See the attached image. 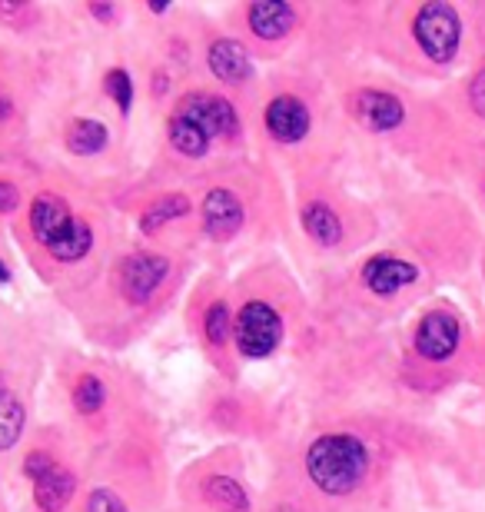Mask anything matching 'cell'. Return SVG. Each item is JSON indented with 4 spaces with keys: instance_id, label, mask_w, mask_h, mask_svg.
Listing matches in <instances>:
<instances>
[{
    "instance_id": "e0dca14e",
    "label": "cell",
    "mask_w": 485,
    "mask_h": 512,
    "mask_svg": "<svg viewBox=\"0 0 485 512\" xmlns=\"http://www.w3.org/2000/svg\"><path fill=\"white\" fill-rule=\"evenodd\" d=\"M200 493L206 503L223 512H250V496H246V489L230 476H206Z\"/></svg>"
},
{
    "instance_id": "5bb4252c",
    "label": "cell",
    "mask_w": 485,
    "mask_h": 512,
    "mask_svg": "<svg viewBox=\"0 0 485 512\" xmlns=\"http://www.w3.org/2000/svg\"><path fill=\"white\" fill-rule=\"evenodd\" d=\"M74 493H77V476L60 463H54L47 473H40L34 479V499L44 512H64Z\"/></svg>"
},
{
    "instance_id": "ffe728a7",
    "label": "cell",
    "mask_w": 485,
    "mask_h": 512,
    "mask_svg": "<svg viewBox=\"0 0 485 512\" xmlns=\"http://www.w3.org/2000/svg\"><path fill=\"white\" fill-rule=\"evenodd\" d=\"M24 419V403L10 389H0V449L17 446L20 433H24Z\"/></svg>"
},
{
    "instance_id": "7a4b0ae2",
    "label": "cell",
    "mask_w": 485,
    "mask_h": 512,
    "mask_svg": "<svg viewBox=\"0 0 485 512\" xmlns=\"http://www.w3.org/2000/svg\"><path fill=\"white\" fill-rule=\"evenodd\" d=\"M30 233L40 247H47L57 260L77 263L94 247V230L84 217H74L64 197L57 193H37L30 203Z\"/></svg>"
},
{
    "instance_id": "f546056e",
    "label": "cell",
    "mask_w": 485,
    "mask_h": 512,
    "mask_svg": "<svg viewBox=\"0 0 485 512\" xmlns=\"http://www.w3.org/2000/svg\"><path fill=\"white\" fill-rule=\"evenodd\" d=\"M10 114V104H7V100H0V117H7Z\"/></svg>"
},
{
    "instance_id": "4fadbf2b",
    "label": "cell",
    "mask_w": 485,
    "mask_h": 512,
    "mask_svg": "<svg viewBox=\"0 0 485 512\" xmlns=\"http://www.w3.org/2000/svg\"><path fill=\"white\" fill-rule=\"evenodd\" d=\"M246 20H250V30L260 40H280L296 27V10L283 0H256L246 10Z\"/></svg>"
},
{
    "instance_id": "52a82bcc",
    "label": "cell",
    "mask_w": 485,
    "mask_h": 512,
    "mask_svg": "<svg viewBox=\"0 0 485 512\" xmlns=\"http://www.w3.org/2000/svg\"><path fill=\"white\" fill-rule=\"evenodd\" d=\"M349 107H353L359 124L376 130V133L396 130V127H402V120H406L402 100L386 94V90H356L353 100H349Z\"/></svg>"
},
{
    "instance_id": "cb8c5ba5",
    "label": "cell",
    "mask_w": 485,
    "mask_h": 512,
    "mask_svg": "<svg viewBox=\"0 0 485 512\" xmlns=\"http://www.w3.org/2000/svg\"><path fill=\"white\" fill-rule=\"evenodd\" d=\"M87 512H130V509L113 489H94L87 499Z\"/></svg>"
},
{
    "instance_id": "484cf974",
    "label": "cell",
    "mask_w": 485,
    "mask_h": 512,
    "mask_svg": "<svg viewBox=\"0 0 485 512\" xmlns=\"http://www.w3.org/2000/svg\"><path fill=\"white\" fill-rule=\"evenodd\" d=\"M469 104L485 120V67L479 70L476 77H472V84H469Z\"/></svg>"
},
{
    "instance_id": "44dd1931",
    "label": "cell",
    "mask_w": 485,
    "mask_h": 512,
    "mask_svg": "<svg viewBox=\"0 0 485 512\" xmlns=\"http://www.w3.org/2000/svg\"><path fill=\"white\" fill-rule=\"evenodd\" d=\"M233 313L226 303H213L210 310H206V320H203V330H206V340L213 346H223L226 340L233 336Z\"/></svg>"
},
{
    "instance_id": "5b68a950",
    "label": "cell",
    "mask_w": 485,
    "mask_h": 512,
    "mask_svg": "<svg viewBox=\"0 0 485 512\" xmlns=\"http://www.w3.org/2000/svg\"><path fill=\"white\" fill-rule=\"evenodd\" d=\"M170 276V260L157 253H133L120 266V293L130 303H147Z\"/></svg>"
},
{
    "instance_id": "83f0119b",
    "label": "cell",
    "mask_w": 485,
    "mask_h": 512,
    "mask_svg": "<svg viewBox=\"0 0 485 512\" xmlns=\"http://www.w3.org/2000/svg\"><path fill=\"white\" fill-rule=\"evenodd\" d=\"M90 14H94L97 20H113V17H117V7H110V4H90Z\"/></svg>"
},
{
    "instance_id": "7402d4cb",
    "label": "cell",
    "mask_w": 485,
    "mask_h": 512,
    "mask_svg": "<svg viewBox=\"0 0 485 512\" xmlns=\"http://www.w3.org/2000/svg\"><path fill=\"white\" fill-rule=\"evenodd\" d=\"M103 399H107V389L97 380V376H84L77 386H74V406L80 409L84 416H94L97 409H103Z\"/></svg>"
},
{
    "instance_id": "603a6c76",
    "label": "cell",
    "mask_w": 485,
    "mask_h": 512,
    "mask_svg": "<svg viewBox=\"0 0 485 512\" xmlns=\"http://www.w3.org/2000/svg\"><path fill=\"white\" fill-rule=\"evenodd\" d=\"M103 90H107V97L113 100V104L120 107V114H130L133 107V80L127 70H110L107 77H103Z\"/></svg>"
},
{
    "instance_id": "d6986e66",
    "label": "cell",
    "mask_w": 485,
    "mask_h": 512,
    "mask_svg": "<svg viewBox=\"0 0 485 512\" xmlns=\"http://www.w3.org/2000/svg\"><path fill=\"white\" fill-rule=\"evenodd\" d=\"M107 140V127L97 124V120H74L67 127V150L77 153V157H94L107 147Z\"/></svg>"
},
{
    "instance_id": "9c48e42d",
    "label": "cell",
    "mask_w": 485,
    "mask_h": 512,
    "mask_svg": "<svg viewBox=\"0 0 485 512\" xmlns=\"http://www.w3.org/2000/svg\"><path fill=\"white\" fill-rule=\"evenodd\" d=\"M200 213H203V230L210 233L213 240H220V243L236 237L240 227H243V203L230 190H210V193H206Z\"/></svg>"
},
{
    "instance_id": "30bf717a",
    "label": "cell",
    "mask_w": 485,
    "mask_h": 512,
    "mask_svg": "<svg viewBox=\"0 0 485 512\" xmlns=\"http://www.w3.org/2000/svg\"><path fill=\"white\" fill-rule=\"evenodd\" d=\"M419 280V266L409 260H399V256H373L363 266V283L373 290L376 296H392L399 293L402 286Z\"/></svg>"
},
{
    "instance_id": "f1b7e54d",
    "label": "cell",
    "mask_w": 485,
    "mask_h": 512,
    "mask_svg": "<svg viewBox=\"0 0 485 512\" xmlns=\"http://www.w3.org/2000/svg\"><path fill=\"white\" fill-rule=\"evenodd\" d=\"M10 280V270H7V263L0 260V283H7Z\"/></svg>"
},
{
    "instance_id": "2e32d148",
    "label": "cell",
    "mask_w": 485,
    "mask_h": 512,
    "mask_svg": "<svg viewBox=\"0 0 485 512\" xmlns=\"http://www.w3.org/2000/svg\"><path fill=\"white\" fill-rule=\"evenodd\" d=\"M303 230L323 247H336L343 240V223H339L336 210L323 200H313L303 207Z\"/></svg>"
},
{
    "instance_id": "4316f807",
    "label": "cell",
    "mask_w": 485,
    "mask_h": 512,
    "mask_svg": "<svg viewBox=\"0 0 485 512\" xmlns=\"http://www.w3.org/2000/svg\"><path fill=\"white\" fill-rule=\"evenodd\" d=\"M17 207V187L7 180H0V213H10Z\"/></svg>"
},
{
    "instance_id": "277c9868",
    "label": "cell",
    "mask_w": 485,
    "mask_h": 512,
    "mask_svg": "<svg viewBox=\"0 0 485 512\" xmlns=\"http://www.w3.org/2000/svg\"><path fill=\"white\" fill-rule=\"evenodd\" d=\"M233 336H236V350H240L243 356H250V360H263V356H270L276 346H280L283 320L270 303L250 300L240 313H236Z\"/></svg>"
},
{
    "instance_id": "9a60e30c",
    "label": "cell",
    "mask_w": 485,
    "mask_h": 512,
    "mask_svg": "<svg viewBox=\"0 0 485 512\" xmlns=\"http://www.w3.org/2000/svg\"><path fill=\"white\" fill-rule=\"evenodd\" d=\"M170 143H173V150L183 153V157H203L206 150H210V133H206L190 114H183V110H177V114L170 117Z\"/></svg>"
},
{
    "instance_id": "7c38bea8",
    "label": "cell",
    "mask_w": 485,
    "mask_h": 512,
    "mask_svg": "<svg viewBox=\"0 0 485 512\" xmlns=\"http://www.w3.org/2000/svg\"><path fill=\"white\" fill-rule=\"evenodd\" d=\"M210 70L216 74V80H223V84H243V80H250L253 74V60L246 54V47L240 40H230V37H220L210 44Z\"/></svg>"
},
{
    "instance_id": "8fae6325",
    "label": "cell",
    "mask_w": 485,
    "mask_h": 512,
    "mask_svg": "<svg viewBox=\"0 0 485 512\" xmlns=\"http://www.w3.org/2000/svg\"><path fill=\"white\" fill-rule=\"evenodd\" d=\"M266 130L273 133V140L280 143H299L309 133V110L299 97H276L266 107Z\"/></svg>"
},
{
    "instance_id": "d4e9b609",
    "label": "cell",
    "mask_w": 485,
    "mask_h": 512,
    "mask_svg": "<svg viewBox=\"0 0 485 512\" xmlns=\"http://www.w3.org/2000/svg\"><path fill=\"white\" fill-rule=\"evenodd\" d=\"M57 459L50 456V453H44V449H34V453H30L27 459H24V473L30 476V479H37L40 473H47L50 466H54Z\"/></svg>"
},
{
    "instance_id": "8992f818",
    "label": "cell",
    "mask_w": 485,
    "mask_h": 512,
    "mask_svg": "<svg viewBox=\"0 0 485 512\" xmlns=\"http://www.w3.org/2000/svg\"><path fill=\"white\" fill-rule=\"evenodd\" d=\"M459 336H462L459 320L452 313H446V310L426 313L416 330V353L422 360L442 363L459 350Z\"/></svg>"
},
{
    "instance_id": "ac0fdd59",
    "label": "cell",
    "mask_w": 485,
    "mask_h": 512,
    "mask_svg": "<svg viewBox=\"0 0 485 512\" xmlns=\"http://www.w3.org/2000/svg\"><path fill=\"white\" fill-rule=\"evenodd\" d=\"M187 213H190V200H187V197H180V193H167V197L153 200L150 207L143 210L140 230H143V233H157V230L167 227V223L180 220V217H187Z\"/></svg>"
},
{
    "instance_id": "6da1fadb",
    "label": "cell",
    "mask_w": 485,
    "mask_h": 512,
    "mask_svg": "<svg viewBox=\"0 0 485 512\" xmlns=\"http://www.w3.org/2000/svg\"><path fill=\"white\" fill-rule=\"evenodd\" d=\"M306 473L326 496H349L369 473V449L349 433L319 436L306 449Z\"/></svg>"
},
{
    "instance_id": "ba28073f",
    "label": "cell",
    "mask_w": 485,
    "mask_h": 512,
    "mask_svg": "<svg viewBox=\"0 0 485 512\" xmlns=\"http://www.w3.org/2000/svg\"><path fill=\"white\" fill-rule=\"evenodd\" d=\"M183 114H190L196 124H200L210 137H236L240 133V117H236V107L230 100L213 97V94H190L183 97L180 104Z\"/></svg>"
},
{
    "instance_id": "3957f363",
    "label": "cell",
    "mask_w": 485,
    "mask_h": 512,
    "mask_svg": "<svg viewBox=\"0 0 485 512\" xmlns=\"http://www.w3.org/2000/svg\"><path fill=\"white\" fill-rule=\"evenodd\" d=\"M412 34H416V44L422 47V54L436 64H449L459 50L462 40V24L456 7L446 4V0H432V4L419 7L416 20H412Z\"/></svg>"
}]
</instances>
